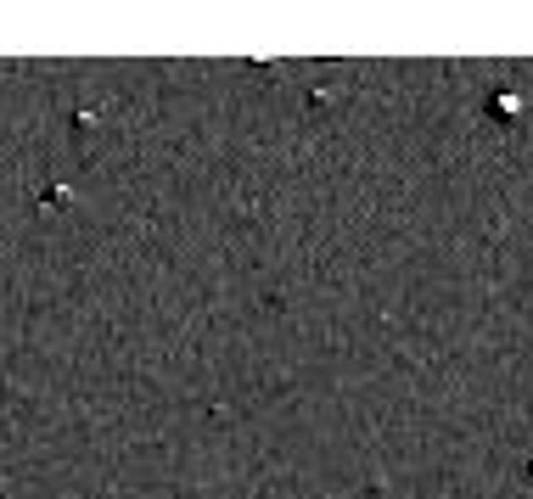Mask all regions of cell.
Listing matches in <instances>:
<instances>
[{
  "instance_id": "cell-1",
  "label": "cell",
  "mask_w": 533,
  "mask_h": 499,
  "mask_svg": "<svg viewBox=\"0 0 533 499\" xmlns=\"http://www.w3.org/2000/svg\"><path fill=\"white\" fill-rule=\"evenodd\" d=\"M494 112H500V118H516L522 101H516V96H494Z\"/></svg>"
}]
</instances>
